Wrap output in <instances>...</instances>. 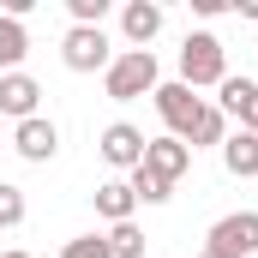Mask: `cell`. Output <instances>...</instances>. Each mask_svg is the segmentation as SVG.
Instances as JSON below:
<instances>
[{
    "mask_svg": "<svg viewBox=\"0 0 258 258\" xmlns=\"http://www.w3.org/2000/svg\"><path fill=\"white\" fill-rule=\"evenodd\" d=\"M156 54L150 48H126V54H114L108 72H102V90L114 96V102H138V96H156Z\"/></svg>",
    "mask_w": 258,
    "mask_h": 258,
    "instance_id": "1",
    "label": "cell"
},
{
    "mask_svg": "<svg viewBox=\"0 0 258 258\" xmlns=\"http://www.w3.org/2000/svg\"><path fill=\"white\" fill-rule=\"evenodd\" d=\"M222 78H228V48H222V36L192 30V36L180 42V84H186V90H204V84H222Z\"/></svg>",
    "mask_w": 258,
    "mask_h": 258,
    "instance_id": "2",
    "label": "cell"
},
{
    "mask_svg": "<svg viewBox=\"0 0 258 258\" xmlns=\"http://www.w3.org/2000/svg\"><path fill=\"white\" fill-rule=\"evenodd\" d=\"M204 252H216V258H252L258 252V210L222 216V222L204 234Z\"/></svg>",
    "mask_w": 258,
    "mask_h": 258,
    "instance_id": "3",
    "label": "cell"
},
{
    "mask_svg": "<svg viewBox=\"0 0 258 258\" xmlns=\"http://www.w3.org/2000/svg\"><path fill=\"white\" fill-rule=\"evenodd\" d=\"M156 114H162V126H168V138H192V126H198V114H204V96H192L186 84H156Z\"/></svg>",
    "mask_w": 258,
    "mask_h": 258,
    "instance_id": "4",
    "label": "cell"
},
{
    "mask_svg": "<svg viewBox=\"0 0 258 258\" xmlns=\"http://www.w3.org/2000/svg\"><path fill=\"white\" fill-rule=\"evenodd\" d=\"M60 60H66V72H108V36L102 30H84V24H72L60 36Z\"/></svg>",
    "mask_w": 258,
    "mask_h": 258,
    "instance_id": "5",
    "label": "cell"
},
{
    "mask_svg": "<svg viewBox=\"0 0 258 258\" xmlns=\"http://www.w3.org/2000/svg\"><path fill=\"white\" fill-rule=\"evenodd\" d=\"M138 168H150L156 180H168V186H174V180L192 168V150H186L180 138H168V132H162V138H144V162H138Z\"/></svg>",
    "mask_w": 258,
    "mask_h": 258,
    "instance_id": "6",
    "label": "cell"
},
{
    "mask_svg": "<svg viewBox=\"0 0 258 258\" xmlns=\"http://www.w3.org/2000/svg\"><path fill=\"white\" fill-rule=\"evenodd\" d=\"M96 150H102V162H108V168H126V174H132V168L144 162V132L126 126V120H114V126H102Z\"/></svg>",
    "mask_w": 258,
    "mask_h": 258,
    "instance_id": "7",
    "label": "cell"
},
{
    "mask_svg": "<svg viewBox=\"0 0 258 258\" xmlns=\"http://www.w3.org/2000/svg\"><path fill=\"white\" fill-rule=\"evenodd\" d=\"M12 150L24 156V162H54L60 156V126L54 120H18V132H12Z\"/></svg>",
    "mask_w": 258,
    "mask_h": 258,
    "instance_id": "8",
    "label": "cell"
},
{
    "mask_svg": "<svg viewBox=\"0 0 258 258\" xmlns=\"http://www.w3.org/2000/svg\"><path fill=\"white\" fill-rule=\"evenodd\" d=\"M222 114L240 120V132H258V78H222Z\"/></svg>",
    "mask_w": 258,
    "mask_h": 258,
    "instance_id": "9",
    "label": "cell"
},
{
    "mask_svg": "<svg viewBox=\"0 0 258 258\" xmlns=\"http://www.w3.org/2000/svg\"><path fill=\"white\" fill-rule=\"evenodd\" d=\"M36 102H42V84H36L30 72H6V78H0V114L36 120Z\"/></svg>",
    "mask_w": 258,
    "mask_h": 258,
    "instance_id": "10",
    "label": "cell"
},
{
    "mask_svg": "<svg viewBox=\"0 0 258 258\" xmlns=\"http://www.w3.org/2000/svg\"><path fill=\"white\" fill-rule=\"evenodd\" d=\"M120 30H126L132 48H150V42H156V30H162V6H156V0H126Z\"/></svg>",
    "mask_w": 258,
    "mask_h": 258,
    "instance_id": "11",
    "label": "cell"
},
{
    "mask_svg": "<svg viewBox=\"0 0 258 258\" xmlns=\"http://www.w3.org/2000/svg\"><path fill=\"white\" fill-rule=\"evenodd\" d=\"M222 168H228V174H234V180H252L258 174V132H228V138H222Z\"/></svg>",
    "mask_w": 258,
    "mask_h": 258,
    "instance_id": "12",
    "label": "cell"
},
{
    "mask_svg": "<svg viewBox=\"0 0 258 258\" xmlns=\"http://www.w3.org/2000/svg\"><path fill=\"white\" fill-rule=\"evenodd\" d=\"M24 54H30V30H24V18H0V78L18 72Z\"/></svg>",
    "mask_w": 258,
    "mask_h": 258,
    "instance_id": "13",
    "label": "cell"
},
{
    "mask_svg": "<svg viewBox=\"0 0 258 258\" xmlns=\"http://www.w3.org/2000/svg\"><path fill=\"white\" fill-rule=\"evenodd\" d=\"M132 210H138V198H132L126 180H108V186H96V216H108V222H132Z\"/></svg>",
    "mask_w": 258,
    "mask_h": 258,
    "instance_id": "14",
    "label": "cell"
},
{
    "mask_svg": "<svg viewBox=\"0 0 258 258\" xmlns=\"http://www.w3.org/2000/svg\"><path fill=\"white\" fill-rule=\"evenodd\" d=\"M222 138H228V114L204 102V114H198V126H192V138H186V150H210V144H222Z\"/></svg>",
    "mask_w": 258,
    "mask_h": 258,
    "instance_id": "15",
    "label": "cell"
},
{
    "mask_svg": "<svg viewBox=\"0 0 258 258\" xmlns=\"http://www.w3.org/2000/svg\"><path fill=\"white\" fill-rule=\"evenodd\" d=\"M108 252L114 258H144V228L138 222H114L108 228Z\"/></svg>",
    "mask_w": 258,
    "mask_h": 258,
    "instance_id": "16",
    "label": "cell"
},
{
    "mask_svg": "<svg viewBox=\"0 0 258 258\" xmlns=\"http://www.w3.org/2000/svg\"><path fill=\"white\" fill-rule=\"evenodd\" d=\"M132 198H138V204H168V192H174V186H168V180H156V174H150V168H132Z\"/></svg>",
    "mask_w": 258,
    "mask_h": 258,
    "instance_id": "17",
    "label": "cell"
},
{
    "mask_svg": "<svg viewBox=\"0 0 258 258\" xmlns=\"http://www.w3.org/2000/svg\"><path fill=\"white\" fill-rule=\"evenodd\" d=\"M60 258H114V252H108V234H78L60 246Z\"/></svg>",
    "mask_w": 258,
    "mask_h": 258,
    "instance_id": "18",
    "label": "cell"
},
{
    "mask_svg": "<svg viewBox=\"0 0 258 258\" xmlns=\"http://www.w3.org/2000/svg\"><path fill=\"white\" fill-rule=\"evenodd\" d=\"M18 222H24V192L0 180V228H18Z\"/></svg>",
    "mask_w": 258,
    "mask_h": 258,
    "instance_id": "19",
    "label": "cell"
},
{
    "mask_svg": "<svg viewBox=\"0 0 258 258\" xmlns=\"http://www.w3.org/2000/svg\"><path fill=\"white\" fill-rule=\"evenodd\" d=\"M192 12L198 18H216V12H228V0H192Z\"/></svg>",
    "mask_w": 258,
    "mask_h": 258,
    "instance_id": "20",
    "label": "cell"
},
{
    "mask_svg": "<svg viewBox=\"0 0 258 258\" xmlns=\"http://www.w3.org/2000/svg\"><path fill=\"white\" fill-rule=\"evenodd\" d=\"M234 12H246V18H258V0H234Z\"/></svg>",
    "mask_w": 258,
    "mask_h": 258,
    "instance_id": "21",
    "label": "cell"
},
{
    "mask_svg": "<svg viewBox=\"0 0 258 258\" xmlns=\"http://www.w3.org/2000/svg\"><path fill=\"white\" fill-rule=\"evenodd\" d=\"M0 258H30V252H0Z\"/></svg>",
    "mask_w": 258,
    "mask_h": 258,
    "instance_id": "22",
    "label": "cell"
},
{
    "mask_svg": "<svg viewBox=\"0 0 258 258\" xmlns=\"http://www.w3.org/2000/svg\"><path fill=\"white\" fill-rule=\"evenodd\" d=\"M198 258H216V252H198Z\"/></svg>",
    "mask_w": 258,
    "mask_h": 258,
    "instance_id": "23",
    "label": "cell"
}]
</instances>
